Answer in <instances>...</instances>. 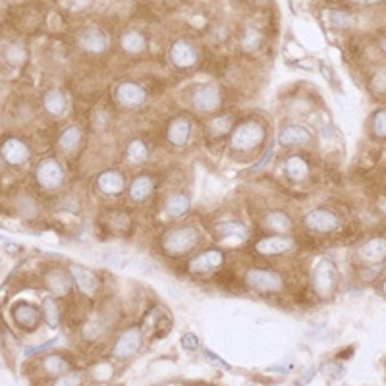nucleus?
<instances>
[{
  "label": "nucleus",
  "instance_id": "11",
  "mask_svg": "<svg viewBox=\"0 0 386 386\" xmlns=\"http://www.w3.org/2000/svg\"><path fill=\"white\" fill-rule=\"evenodd\" d=\"M356 257L365 267H380L386 263V238L385 235H373L367 242L359 245Z\"/></svg>",
  "mask_w": 386,
  "mask_h": 386
},
{
  "label": "nucleus",
  "instance_id": "15",
  "mask_svg": "<svg viewBox=\"0 0 386 386\" xmlns=\"http://www.w3.org/2000/svg\"><path fill=\"white\" fill-rule=\"evenodd\" d=\"M126 188H128V182L122 170L106 168L99 172L97 176V189L104 197H120Z\"/></svg>",
  "mask_w": 386,
  "mask_h": 386
},
{
  "label": "nucleus",
  "instance_id": "1",
  "mask_svg": "<svg viewBox=\"0 0 386 386\" xmlns=\"http://www.w3.org/2000/svg\"><path fill=\"white\" fill-rule=\"evenodd\" d=\"M199 244H201V232L191 224H180V226L168 228L159 240L160 251L170 259L186 257L191 251H195Z\"/></svg>",
  "mask_w": 386,
  "mask_h": 386
},
{
  "label": "nucleus",
  "instance_id": "10",
  "mask_svg": "<svg viewBox=\"0 0 386 386\" xmlns=\"http://www.w3.org/2000/svg\"><path fill=\"white\" fill-rule=\"evenodd\" d=\"M64 178H66L64 168L55 157L43 159L35 168V182H37L39 188L45 189V191H55L60 188L64 184Z\"/></svg>",
  "mask_w": 386,
  "mask_h": 386
},
{
  "label": "nucleus",
  "instance_id": "9",
  "mask_svg": "<svg viewBox=\"0 0 386 386\" xmlns=\"http://www.w3.org/2000/svg\"><path fill=\"white\" fill-rule=\"evenodd\" d=\"M296 249V238L292 234H269L259 238L253 244V253L259 257H280Z\"/></svg>",
  "mask_w": 386,
  "mask_h": 386
},
{
  "label": "nucleus",
  "instance_id": "49",
  "mask_svg": "<svg viewBox=\"0 0 386 386\" xmlns=\"http://www.w3.org/2000/svg\"><path fill=\"white\" fill-rule=\"evenodd\" d=\"M380 292H383V296H386V278L380 282Z\"/></svg>",
  "mask_w": 386,
  "mask_h": 386
},
{
  "label": "nucleus",
  "instance_id": "18",
  "mask_svg": "<svg viewBox=\"0 0 386 386\" xmlns=\"http://www.w3.org/2000/svg\"><path fill=\"white\" fill-rule=\"evenodd\" d=\"M191 211V197L186 191H170L162 199V213L170 220H180Z\"/></svg>",
  "mask_w": 386,
  "mask_h": 386
},
{
  "label": "nucleus",
  "instance_id": "25",
  "mask_svg": "<svg viewBox=\"0 0 386 386\" xmlns=\"http://www.w3.org/2000/svg\"><path fill=\"white\" fill-rule=\"evenodd\" d=\"M43 108L52 118H62L68 113V97L58 87H50L43 95Z\"/></svg>",
  "mask_w": 386,
  "mask_h": 386
},
{
  "label": "nucleus",
  "instance_id": "19",
  "mask_svg": "<svg viewBox=\"0 0 386 386\" xmlns=\"http://www.w3.org/2000/svg\"><path fill=\"white\" fill-rule=\"evenodd\" d=\"M77 45H79L81 50L87 52V55L99 57V55H103L104 50H106V47H108V39H106V35H104L101 29L87 28L77 35Z\"/></svg>",
  "mask_w": 386,
  "mask_h": 386
},
{
  "label": "nucleus",
  "instance_id": "28",
  "mask_svg": "<svg viewBox=\"0 0 386 386\" xmlns=\"http://www.w3.org/2000/svg\"><path fill=\"white\" fill-rule=\"evenodd\" d=\"M234 116L232 114H217V116H211L207 122H205V130H207L209 137L213 139H220L224 135H230L234 130Z\"/></svg>",
  "mask_w": 386,
  "mask_h": 386
},
{
  "label": "nucleus",
  "instance_id": "45",
  "mask_svg": "<svg viewBox=\"0 0 386 386\" xmlns=\"http://www.w3.org/2000/svg\"><path fill=\"white\" fill-rule=\"evenodd\" d=\"M315 373H317V369L315 367H309L305 373H303L302 377H300V380H298V386H303V385H307L309 383L311 378L315 377Z\"/></svg>",
  "mask_w": 386,
  "mask_h": 386
},
{
  "label": "nucleus",
  "instance_id": "33",
  "mask_svg": "<svg viewBox=\"0 0 386 386\" xmlns=\"http://www.w3.org/2000/svg\"><path fill=\"white\" fill-rule=\"evenodd\" d=\"M41 317L45 319V322H47L50 329H57L58 325H60L62 315H60V307H58L55 298H45L41 302Z\"/></svg>",
  "mask_w": 386,
  "mask_h": 386
},
{
  "label": "nucleus",
  "instance_id": "21",
  "mask_svg": "<svg viewBox=\"0 0 386 386\" xmlns=\"http://www.w3.org/2000/svg\"><path fill=\"white\" fill-rule=\"evenodd\" d=\"M2 153V159L6 160L12 166H19V164H26L31 159V149L26 142H21L18 137H8L6 142L2 143L0 147Z\"/></svg>",
  "mask_w": 386,
  "mask_h": 386
},
{
  "label": "nucleus",
  "instance_id": "30",
  "mask_svg": "<svg viewBox=\"0 0 386 386\" xmlns=\"http://www.w3.org/2000/svg\"><path fill=\"white\" fill-rule=\"evenodd\" d=\"M84 142V130L79 126H66L58 137V149L66 155L76 153Z\"/></svg>",
  "mask_w": 386,
  "mask_h": 386
},
{
  "label": "nucleus",
  "instance_id": "41",
  "mask_svg": "<svg viewBox=\"0 0 386 386\" xmlns=\"http://www.w3.org/2000/svg\"><path fill=\"white\" fill-rule=\"evenodd\" d=\"M6 60H8L12 66H21L26 62V50L19 45H10L6 48Z\"/></svg>",
  "mask_w": 386,
  "mask_h": 386
},
{
  "label": "nucleus",
  "instance_id": "5",
  "mask_svg": "<svg viewBox=\"0 0 386 386\" xmlns=\"http://www.w3.org/2000/svg\"><path fill=\"white\" fill-rule=\"evenodd\" d=\"M143 329L139 325H130L114 338L113 346H110V358L116 361H128V359L135 358L143 348Z\"/></svg>",
  "mask_w": 386,
  "mask_h": 386
},
{
  "label": "nucleus",
  "instance_id": "14",
  "mask_svg": "<svg viewBox=\"0 0 386 386\" xmlns=\"http://www.w3.org/2000/svg\"><path fill=\"white\" fill-rule=\"evenodd\" d=\"M68 273L72 276L77 290L84 293L85 298H95L99 293V290H101V278L97 276L95 271L87 269L84 264H68Z\"/></svg>",
  "mask_w": 386,
  "mask_h": 386
},
{
  "label": "nucleus",
  "instance_id": "42",
  "mask_svg": "<svg viewBox=\"0 0 386 386\" xmlns=\"http://www.w3.org/2000/svg\"><path fill=\"white\" fill-rule=\"evenodd\" d=\"M180 344H182V348L188 349V351H197L201 348V342H199L197 334H193V332H186L182 340H180Z\"/></svg>",
  "mask_w": 386,
  "mask_h": 386
},
{
  "label": "nucleus",
  "instance_id": "34",
  "mask_svg": "<svg viewBox=\"0 0 386 386\" xmlns=\"http://www.w3.org/2000/svg\"><path fill=\"white\" fill-rule=\"evenodd\" d=\"M261 45H263V35L255 28H247L240 37V47L245 52H255Z\"/></svg>",
  "mask_w": 386,
  "mask_h": 386
},
{
  "label": "nucleus",
  "instance_id": "27",
  "mask_svg": "<svg viewBox=\"0 0 386 386\" xmlns=\"http://www.w3.org/2000/svg\"><path fill=\"white\" fill-rule=\"evenodd\" d=\"M215 232L222 240L232 238V240H238V242H247L249 235H251L247 224H244L242 220H222V222L215 224Z\"/></svg>",
  "mask_w": 386,
  "mask_h": 386
},
{
  "label": "nucleus",
  "instance_id": "40",
  "mask_svg": "<svg viewBox=\"0 0 386 386\" xmlns=\"http://www.w3.org/2000/svg\"><path fill=\"white\" fill-rule=\"evenodd\" d=\"M274 149H276V139H271V143L267 145V149H264V153L261 155V159L257 160V164L251 168V174H253V172H261V170H264L269 166V162H271L274 157Z\"/></svg>",
  "mask_w": 386,
  "mask_h": 386
},
{
  "label": "nucleus",
  "instance_id": "44",
  "mask_svg": "<svg viewBox=\"0 0 386 386\" xmlns=\"http://www.w3.org/2000/svg\"><path fill=\"white\" fill-rule=\"evenodd\" d=\"M203 354H205V358H207V361H211L213 365H217V367L226 369V371H230V365H228L226 361H224V359H222V358H218L217 354H213V351H209V349H205Z\"/></svg>",
  "mask_w": 386,
  "mask_h": 386
},
{
  "label": "nucleus",
  "instance_id": "8",
  "mask_svg": "<svg viewBox=\"0 0 386 386\" xmlns=\"http://www.w3.org/2000/svg\"><path fill=\"white\" fill-rule=\"evenodd\" d=\"M226 264V253L218 247L201 249L188 261V273L195 276H207L220 271Z\"/></svg>",
  "mask_w": 386,
  "mask_h": 386
},
{
  "label": "nucleus",
  "instance_id": "2",
  "mask_svg": "<svg viewBox=\"0 0 386 386\" xmlns=\"http://www.w3.org/2000/svg\"><path fill=\"white\" fill-rule=\"evenodd\" d=\"M245 288L257 293H282L286 290V278L280 271L271 269V267H249L245 269L244 276Z\"/></svg>",
  "mask_w": 386,
  "mask_h": 386
},
{
  "label": "nucleus",
  "instance_id": "22",
  "mask_svg": "<svg viewBox=\"0 0 386 386\" xmlns=\"http://www.w3.org/2000/svg\"><path fill=\"white\" fill-rule=\"evenodd\" d=\"M12 319H14V322H16L21 330L33 332V330L39 327V322H41L43 317H41V311H39L37 307H33V305H29V303H18V305H14V309H12Z\"/></svg>",
  "mask_w": 386,
  "mask_h": 386
},
{
  "label": "nucleus",
  "instance_id": "29",
  "mask_svg": "<svg viewBox=\"0 0 386 386\" xmlns=\"http://www.w3.org/2000/svg\"><path fill=\"white\" fill-rule=\"evenodd\" d=\"M284 172L292 182H303L309 178L311 164L302 155H290L284 160Z\"/></svg>",
  "mask_w": 386,
  "mask_h": 386
},
{
  "label": "nucleus",
  "instance_id": "36",
  "mask_svg": "<svg viewBox=\"0 0 386 386\" xmlns=\"http://www.w3.org/2000/svg\"><path fill=\"white\" fill-rule=\"evenodd\" d=\"M319 373L325 375L327 378H342L346 375V367L340 361H336V359H329V361H325L320 365Z\"/></svg>",
  "mask_w": 386,
  "mask_h": 386
},
{
  "label": "nucleus",
  "instance_id": "31",
  "mask_svg": "<svg viewBox=\"0 0 386 386\" xmlns=\"http://www.w3.org/2000/svg\"><path fill=\"white\" fill-rule=\"evenodd\" d=\"M120 47L126 55L137 57V55H143L147 50V37L137 29H130L120 37Z\"/></svg>",
  "mask_w": 386,
  "mask_h": 386
},
{
  "label": "nucleus",
  "instance_id": "6",
  "mask_svg": "<svg viewBox=\"0 0 386 386\" xmlns=\"http://www.w3.org/2000/svg\"><path fill=\"white\" fill-rule=\"evenodd\" d=\"M224 103L222 89L215 84H197L189 89V104L199 114H215Z\"/></svg>",
  "mask_w": 386,
  "mask_h": 386
},
{
  "label": "nucleus",
  "instance_id": "3",
  "mask_svg": "<svg viewBox=\"0 0 386 386\" xmlns=\"http://www.w3.org/2000/svg\"><path fill=\"white\" fill-rule=\"evenodd\" d=\"M264 139H267V130L263 122L249 118L235 124L230 133V147L235 153H253L263 145Z\"/></svg>",
  "mask_w": 386,
  "mask_h": 386
},
{
  "label": "nucleus",
  "instance_id": "13",
  "mask_svg": "<svg viewBox=\"0 0 386 386\" xmlns=\"http://www.w3.org/2000/svg\"><path fill=\"white\" fill-rule=\"evenodd\" d=\"M114 101L124 108H139L147 103V89L137 81H122L114 89Z\"/></svg>",
  "mask_w": 386,
  "mask_h": 386
},
{
  "label": "nucleus",
  "instance_id": "32",
  "mask_svg": "<svg viewBox=\"0 0 386 386\" xmlns=\"http://www.w3.org/2000/svg\"><path fill=\"white\" fill-rule=\"evenodd\" d=\"M41 369L45 371L47 377L57 378L70 371V361H68L64 356H60V354H50V356H47V358H43V361H41Z\"/></svg>",
  "mask_w": 386,
  "mask_h": 386
},
{
  "label": "nucleus",
  "instance_id": "16",
  "mask_svg": "<svg viewBox=\"0 0 386 386\" xmlns=\"http://www.w3.org/2000/svg\"><path fill=\"white\" fill-rule=\"evenodd\" d=\"M191 132H193L191 120L186 114H178L166 126V142L174 149H184L189 143V139H191Z\"/></svg>",
  "mask_w": 386,
  "mask_h": 386
},
{
  "label": "nucleus",
  "instance_id": "48",
  "mask_svg": "<svg viewBox=\"0 0 386 386\" xmlns=\"http://www.w3.org/2000/svg\"><path fill=\"white\" fill-rule=\"evenodd\" d=\"M378 48H380V50H383V52L386 55V37H383L380 41H378Z\"/></svg>",
  "mask_w": 386,
  "mask_h": 386
},
{
  "label": "nucleus",
  "instance_id": "35",
  "mask_svg": "<svg viewBox=\"0 0 386 386\" xmlns=\"http://www.w3.org/2000/svg\"><path fill=\"white\" fill-rule=\"evenodd\" d=\"M371 132L375 139L386 142V108H378L371 118Z\"/></svg>",
  "mask_w": 386,
  "mask_h": 386
},
{
  "label": "nucleus",
  "instance_id": "38",
  "mask_svg": "<svg viewBox=\"0 0 386 386\" xmlns=\"http://www.w3.org/2000/svg\"><path fill=\"white\" fill-rule=\"evenodd\" d=\"M329 23L332 28L348 29L349 26H351V18H349L348 12H344V10H330Z\"/></svg>",
  "mask_w": 386,
  "mask_h": 386
},
{
  "label": "nucleus",
  "instance_id": "24",
  "mask_svg": "<svg viewBox=\"0 0 386 386\" xmlns=\"http://www.w3.org/2000/svg\"><path fill=\"white\" fill-rule=\"evenodd\" d=\"M263 226L267 230H271L273 234H292L296 224H293V218L286 211L274 209V211H269L264 215Z\"/></svg>",
  "mask_w": 386,
  "mask_h": 386
},
{
  "label": "nucleus",
  "instance_id": "4",
  "mask_svg": "<svg viewBox=\"0 0 386 386\" xmlns=\"http://www.w3.org/2000/svg\"><path fill=\"white\" fill-rule=\"evenodd\" d=\"M338 286V269L336 263L330 261L327 257L319 259L313 271H311V288L313 293L319 298L320 302H329L330 298L336 292Z\"/></svg>",
  "mask_w": 386,
  "mask_h": 386
},
{
  "label": "nucleus",
  "instance_id": "12",
  "mask_svg": "<svg viewBox=\"0 0 386 386\" xmlns=\"http://www.w3.org/2000/svg\"><path fill=\"white\" fill-rule=\"evenodd\" d=\"M170 62L176 70H191L197 66L199 52L193 43H189L186 39H176L168 50Z\"/></svg>",
  "mask_w": 386,
  "mask_h": 386
},
{
  "label": "nucleus",
  "instance_id": "7",
  "mask_svg": "<svg viewBox=\"0 0 386 386\" xmlns=\"http://www.w3.org/2000/svg\"><path fill=\"white\" fill-rule=\"evenodd\" d=\"M302 224L305 230H309L313 234L329 235L338 232L340 228H342V220H340V217L332 209L317 207L311 209L309 213L303 215Z\"/></svg>",
  "mask_w": 386,
  "mask_h": 386
},
{
  "label": "nucleus",
  "instance_id": "23",
  "mask_svg": "<svg viewBox=\"0 0 386 386\" xmlns=\"http://www.w3.org/2000/svg\"><path fill=\"white\" fill-rule=\"evenodd\" d=\"M155 188H157V184H155V178L151 174H139L128 186V197L132 203H145L155 193Z\"/></svg>",
  "mask_w": 386,
  "mask_h": 386
},
{
  "label": "nucleus",
  "instance_id": "17",
  "mask_svg": "<svg viewBox=\"0 0 386 386\" xmlns=\"http://www.w3.org/2000/svg\"><path fill=\"white\" fill-rule=\"evenodd\" d=\"M43 284L55 298H68L72 293L74 280H72V276L68 273V269L52 267V269H48L47 273L43 274Z\"/></svg>",
  "mask_w": 386,
  "mask_h": 386
},
{
  "label": "nucleus",
  "instance_id": "37",
  "mask_svg": "<svg viewBox=\"0 0 386 386\" xmlns=\"http://www.w3.org/2000/svg\"><path fill=\"white\" fill-rule=\"evenodd\" d=\"M85 378L81 371H68L64 375L55 378L52 386H84Z\"/></svg>",
  "mask_w": 386,
  "mask_h": 386
},
{
  "label": "nucleus",
  "instance_id": "39",
  "mask_svg": "<svg viewBox=\"0 0 386 386\" xmlns=\"http://www.w3.org/2000/svg\"><path fill=\"white\" fill-rule=\"evenodd\" d=\"M369 87L378 95H386V68H380L377 70L371 79H369Z\"/></svg>",
  "mask_w": 386,
  "mask_h": 386
},
{
  "label": "nucleus",
  "instance_id": "43",
  "mask_svg": "<svg viewBox=\"0 0 386 386\" xmlns=\"http://www.w3.org/2000/svg\"><path fill=\"white\" fill-rule=\"evenodd\" d=\"M57 344V340H48L45 344H39V346H31V348L23 349V356L26 358H31V356H39V354H43V351H47L50 346H55Z\"/></svg>",
  "mask_w": 386,
  "mask_h": 386
},
{
  "label": "nucleus",
  "instance_id": "26",
  "mask_svg": "<svg viewBox=\"0 0 386 386\" xmlns=\"http://www.w3.org/2000/svg\"><path fill=\"white\" fill-rule=\"evenodd\" d=\"M124 155H126V160L132 164V166H143L147 164V160L151 157V147L149 143L142 139V137H133L128 142L126 149H124Z\"/></svg>",
  "mask_w": 386,
  "mask_h": 386
},
{
  "label": "nucleus",
  "instance_id": "20",
  "mask_svg": "<svg viewBox=\"0 0 386 386\" xmlns=\"http://www.w3.org/2000/svg\"><path fill=\"white\" fill-rule=\"evenodd\" d=\"M311 142H313L311 132L305 126H300V124H286L282 130L278 132V137H276V143H278L280 147L309 145Z\"/></svg>",
  "mask_w": 386,
  "mask_h": 386
},
{
  "label": "nucleus",
  "instance_id": "50",
  "mask_svg": "<svg viewBox=\"0 0 386 386\" xmlns=\"http://www.w3.org/2000/svg\"><path fill=\"white\" fill-rule=\"evenodd\" d=\"M157 386H170V385H157Z\"/></svg>",
  "mask_w": 386,
  "mask_h": 386
},
{
  "label": "nucleus",
  "instance_id": "46",
  "mask_svg": "<svg viewBox=\"0 0 386 386\" xmlns=\"http://www.w3.org/2000/svg\"><path fill=\"white\" fill-rule=\"evenodd\" d=\"M351 2L361 4V6H373V4H378V2H383V0H351Z\"/></svg>",
  "mask_w": 386,
  "mask_h": 386
},
{
  "label": "nucleus",
  "instance_id": "47",
  "mask_svg": "<svg viewBox=\"0 0 386 386\" xmlns=\"http://www.w3.org/2000/svg\"><path fill=\"white\" fill-rule=\"evenodd\" d=\"M378 211L383 213L386 217V197L385 199H378Z\"/></svg>",
  "mask_w": 386,
  "mask_h": 386
}]
</instances>
